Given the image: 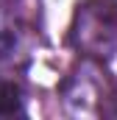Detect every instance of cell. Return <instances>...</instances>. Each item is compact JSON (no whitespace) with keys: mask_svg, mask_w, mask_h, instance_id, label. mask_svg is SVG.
Segmentation results:
<instances>
[{"mask_svg":"<svg viewBox=\"0 0 117 120\" xmlns=\"http://www.w3.org/2000/svg\"><path fill=\"white\" fill-rule=\"evenodd\" d=\"M70 42L95 59L117 53V0H84L75 8Z\"/></svg>","mask_w":117,"mask_h":120,"instance_id":"6da1fadb","label":"cell"},{"mask_svg":"<svg viewBox=\"0 0 117 120\" xmlns=\"http://www.w3.org/2000/svg\"><path fill=\"white\" fill-rule=\"evenodd\" d=\"M20 112H22L20 87L0 75V117H11V115H20Z\"/></svg>","mask_w":117,"mask_h":120,"instance_id":"7a4b0ae2","label":"cell"}]
</instances>
